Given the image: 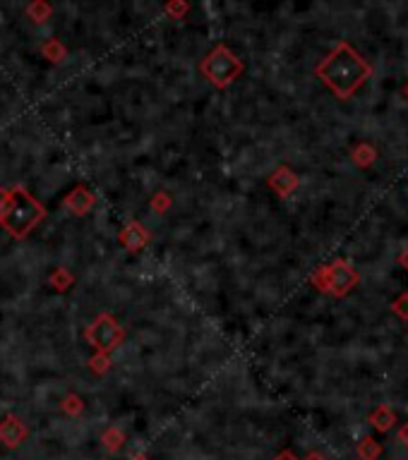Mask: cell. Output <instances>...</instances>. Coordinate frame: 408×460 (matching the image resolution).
Returning a JSON list of instances; mask_svg holds the SVG:
<instances>
[{
    "instance_id": "cell-1",
    "label": "cell",
    "mask_w": 408,
    "mask_h": 460,
    "mask_svg": "<svg viewBox=\"0 0 408 460\" xmlns=\"http://www.w3.org/2000/svg\"><path fill=\"white\" fill-rule=\"evenodd\" d=\"M46 216L44 204H39L25 187L0 189V225L15 237L29 235V230Z\"/></svg>"
},
{
    "instance_id": "cell-2",
    "label": "cell",
    "mask_w": 408,
    "mask_h": 460,
    "mask_svg": "<svg viewBox=\"0 0 408 460\" xmlns=\"http://www.w3.org/2000/svg\"><path fill=\"white\" fill-rule=\"evenodd\" d=\"M199 70H202L209 85H214L216 89H226L242 73V61L228 46L218 44L204 56V61L199 63Z\"/></svg>"
},
{
    "instance_id": "cell-3",
    "label": "cell",
    "mask_w": 408,
    "mask_h": 460,
    "mask_svg": "<svg viewBox=\"0 0 408 460\" xmlns=\"http://www.w3.org/2000/svg\"><path fill=\"white\" fill-rule=\"evenodd\" d=\"M319 75L332 85L339 94H348L360 82V65L346 51H339L319 68Z\"/></svg>"
},
{
    "instance_id": "cell-4",
    "label": "cell",
    "mask_w": 408,
    "mask_h": 460,
    "mask_svg": "<svg viewBox=\"0 0 408 460\" xmlns=\"http://www.w3.org/2000/svg\"><path fill=\"white\" fill-rule=\"evenodd\" d=\"M85 338L92 348H97L99 352L109 355L111 350H116L118 345L123 343V338H125V328L118 324L111 314L104 312V314H99L89 326H87Z\"/></svg>"
},
{
    "instance_id": "cell-5",
    "label": "cell",
    "mask_w": 408,
    "mask_h": 460,
    "mask_svg": "<svg viewBox=\"0 0 408 460\" xmlns=\"http://www.w3.org/2000/svg\"><path fill=\"white\" fill-rule=\"evenodd\" d=\"M27 436H29L27 424L17 415H5L0 420V444L5 448H17L20 444H25Z\"/></svg>"
},
{
    "instance_id": "cell-6",
    "label": "cell",
    "mask_w": 408,
    "mask_h": 460,
    "mask_svg": "<svg viewBox=\"0 0 408 460\" xmlns=\"http://www.w3.org/2000/svg\"><path fill=\"white\" fill-rule=\"evenodd\" d=\"M63 204L70 213H75V216H85V213L92 211V206L97 204V197H94L85 185H80V187H75L73 192L65 197Z\"/></svg>"
},
{
    "instance_id": "cell-7",
    "label": "cell",
    "mask_w": 408,
    "mask_h": 460,
    "mask_svg": "<svg viewBox=\"0 0 408 460\" xmlns=\"http://www.w3.org/2000/svg\"><path fill=\"white\" fill-rule=\"evenodd\" d=\"M118 240L125 244L128 252H140V249H144V244L149 242V232L144 230V225H142L140 220H130L125 225V230L118 235Z\"/></svg>"
},
{
    "instance_id": "cell-8",
    "label": "cell",
    "mask_w": 408,
    "mask_h": 460,
    "mask_svg": "<svg viewBox=\"0 0 408 460\" xmlns=\"http://www.w3.org/2000/svg\"><path fill=\"white\" fill-rule=\"evenodd\" d=\"M269 185L279 194H288L293 189V185H295V175L288 168H279V170L274 173V178L269 180Z\"/></svg>"
},
{
    "instance_id": "cell-9",
    "label": "cell",
    "mask_w": 408,
    "mask_h": 460,
    "mask_svg": "<svg viewBox=\"0 0 408 460\" xmlns=\"http://www.w3.org/2000/svg\"><path fill=\"white\" fill-rule=\"evenodd\" d=\"M51 13H53V8L49 3H32L27 8V15L32 17L34 22H46L51 17Z\"/></svg>"
},
{
    "instance_id": "cell-10",
    "label": "cell",
    "mask_w": 408,
    "mask_h": 460,
    "mask_svg": "<svg viewBox=\"0 0 408 460\" xmlns=\"http://www.w3.org/2000/svg\"><path fill=\"white\" fill-rule=\"evenodd\" d=\"M70 283H73V276H70V271L68 268H56L53 271V276H51V285L56 290H68L70 288Z\"/></svg>"
},
{
    "instance_id": "cell-11",
    "label": "cell",
    "mask_w": 408,
    "mask_h": 460,
    "mask_svg": "<svg viewBox=\"0 0 408 460\" xmlns=\"http://www.w3.org/2000/svg\"><path fill=\"white\" fill-rule=\"evenodd\" d=\"M123 439H125V436H123V432H118L116 427H111L109 432L104 434V446L109 448V451H118V448L123 446Z\"/></svg>"
},
{
    "instance_id": "cell-12",
    "label": "cell",
    "mask_w": 408,
    "mask_h": 460,
    "mask_svg": "<svg viewBox=\"0 0 408 460\" xmlns=\"http://www.w3.org/2000/svg\"><path fill=\"white\" fill-rule=\"evenodd\" d=\"M61 408H63V412H68V415L75 417V415H80L85 405H82V398H77V396H73V393H70V396L61 403Z\"/></svg>"
},
{
    "instance_id": "cell-13",
    "label": "cell",
    "mask_w": 408,
    "mask_h": 460,
    "mask_svg": "<svg viewBox=\"0 0 408 460\" xmlns=\"http://www.w3.org/2000/svg\"><path fill=\"white\" fill-rule=\"evenodd\" d=\"M89 367H92V372H97V374H106V372H109V367H111L109 355H104V352H99L97 357H92V360H89Z\"/></svg>"
},
{
    "instance_id": "cell-14",
    "label": "cell",
    "mask_w": 408,
    "mask_h": 460,
    "mask_svg": "<svg viewBox=\"0 0 408 460\" xmlns=\"http://www.w3.org/2000/svg\"><path fill=\"white\" fill-rule=\"evenodd\" d=\"M41 51H44L46 56H49L51 61H56V63H58V61H63V58H65V49H63L61 44H58V41H49V44H46Z\"/></svg>"
},
{
    "instance_id": "cell-15",
    "label": "cell",
    "mask_w": 408,
    "mask_h": 460,
    "mask_svg": "<svg viewBox=\"0 0 408 460\" xmlns=\"http://www.w3.org/2000/svg\"><path fill=\"white\" fill-rule=\"evenodd\" d=\"M166 13L173 15L175 20H180V17L187 13V5H185V3H168V5H166Z\"/></svg>"
},
{
    "instance_id": "cell-16",
    "label": "cell",
    "mask_w": 408,
    "mask_h": 460,
    "mask_svg": "<svg viewBox=\"0 0 408 460\" xmlns=\"http://www.w3.org/2000/svg\"><path fill=\"white\" fill-rule=\"evenodd\" d=\"M380 453V446H375V444H370V441H365L363 446H360V456H363L365 460H372Z\"/></svg>"
},
{
    "instance_id": "cell-17",
    "label": "cell",
    "mask_w": 408,
    "mask_h": 460,
    "mask_svg": "<svg viewBox=\"0 0 408 460\" xmlns=\"http://www.w3.org/2000/svg\"><path fill=\"white\" fill-rule=\"evenodd\" d=\"M152 209H156L159 213H166V209H168V197L166 194H156L152 199Z\"/></svg>"
},
{
    "instance_id": "cell-18",
    "label": "cell",
    "mask_w": 408,
    "mask_h": 460,
    "mask_svg": "<svg viewBox=\"0 0 408 460\" xmlns=\"http://www.w3.org/2000/svg\"><path fill=\"white\" fill-rule=\"evenodd\" d=\"M276 460H295V456H293V453H291V451H283V453H281V456H279V458H276Z\"/></svg>"
},
{
    "instance_id": "cell-19",
    "label": "cell",
    "mask_w": 408,
    "mask_h": 460,
    "mask_svg": "<svg viewBox=\"0 0 408 460\" xmlns=\"http://www.w3.org/2000/svg\"><path fill=\"white\" fill-rule=\"evenodd\" d=\"M401 441H404V444H408V427L401 429Z\"/></svg>"
},
{
    "instance_id": "cell-20",
    "label": "cell",
    "mask_w": 408,
    "mask_h": 460,
    "mask_svg": "<svg viewBox=\"0 0 408 460\" xmlns=\"http://www.w3.org/2000/svg\"><path fill=\"white\" fill-rule=\"evenodd\" d=\"M305 460H322V456H319V453H307Z\"/></svg>"
},
{
    "instance_id": "cell-21",
    "label": "cell",
    "mask_w": 408,
    "mask_h": 460,
    "mask_svg": "<svg viewBox=\"0 0 408 460\" xmlns=\"http://www.w3.org/2000/svg\"><path fill=\"white\" fill-rule=\"evenodd\" d=\"M132 460H147V458H144V456H135Z\"/></svg>"
}]
</instances>
